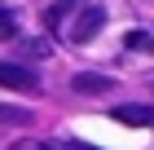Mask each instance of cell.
Here are the masks:
<instances>
[{
  "mask_svg": "<svg viewBox=\"0 0 154 150\" xmlns=\"http://www.w3.org/2000/svg\"><path fill=\"white\" fill-rule=\"evenodd\" d=\"M101 27H106V9L101 5H84V9H75V22L66 27V40L71 44H88Z\"/></svg>",
  "mask_w": 154,
  "mask_h": 150,
  "instance_id": "1",
  "label": "cell"
},
{
  "mask_svg": "<svg viewBox=\"0 0 154 150\" xmlns=\"http://www.w3.org/2000/svg\"><path fill=\"white\" fill-rule=\"evenodd\" d=\"M0 84L5 88H22V93H40V75L22 62H0Z\"/></svg>",
  "mask_w": 154,
  "mask_h": 150,
  "instance_id": "2",
  "label": "cell"
},
{
  "mask_svg": "<svg viewBox=\"0 0 154 150\" xmlns=\"http://www.w3.org/2000/svg\"><path fill=\"white\" fill-rule=\"evenodd\" d=\"M71 88L84 93V97H101V93L115 88V80L110 75H97V71H79V75H71Z\"/></svg>",
  "mask_w": 154,
  "mask_h": 150,
  "instance_id": "3",
  "label": "cell"
},
{
  "mask_svg": "<svg viewBox=\"0 0 154 150\" xmlns=\"http://www.w3.org/2000/svg\"><path fill=\"white\" fill-rule=\"evenodd\" d=\"M115 115V124H128V128H154V106H141V102H128V106H115L110 110Z\"/></svg>",
  "mask_w": 154,
  "mask_h": 150,
  "instance_id": "4",
  "label": "cell"
},
{
  "mask_svg": "<svg viewBox=\"0 0 154 150\" xmlns=\"http://www.w3.org/2000/svg\"><path fill=\"white\" fill-rule=\"evenodd\" d=\"M75 9H79L75 0H53V5L44 9V27L48 31H66V18H71Z\"/></svg>",
  "mask_w": 154,
  "mask_h": 150,
  "instance_id": "5",
  "label": "cell"
},
{
  "mask_svg": "<svg viewBox=\"0 0 154 150\" xmlns=\"http://www.w3.org/2000/svg\"><path fill=\"white\" fill-rule=\"evenodd\" d=\"M13 35H18V18H13V9L0 5V40H13Z\"/></svg>",
  "mask_w": 154,
  "mask_h": 150,
  "instance_id": "6",
  "label": "cell"
},
{
  "mask_svg": "<svg viewBox=\"0 0 154 150\" xmlns=\"http://www.w3.org/2000/svg\"><path fill=\"white\" fill-rule=\"evenodd\" d=\"M22 53H26V58H48L53 44H48V40H22Z\"/></svg>",
  "mask_w": 154,
  "mask_h": 150,
  "instance_id": "7",
  "label": "cell"
},
{
  "mask_svg": "<svg viewBox=\"0 0 154 150\" xmlns=\"http://www.w3.org/2000/svg\"><path fill=\"white\" fill-rule=\"evenodd\" d=\"M0 119H9V124H31V110H22V106H0Z\"/></svg>",
  "mask_w": 154,
  "mask_h": 150,
  "instance_id": "8",
  "label": "cell"
},
{
  "mask_svg": "<svg viewBox=\"0 0 154 150\" xmlns=\"http://www.w3.org/2000/svg\"><path fill=\"white\" fill-rule=\"evenodd\" d=\"M9 150H62V146H48V141H40V137H22V141H13Z\"/></svg>",
  "mask_w": 154,
  "mask_h": 150,
  "instance_id": "9",
  "label": "cell"
},
{
  "mask_svg": "<svg viewBox=\"0 0 154 150\" xmlns=\"http://www.w3.org/2000/svg\"><path fill=\"white\" fill-rule=\"evenodd\" d=\"M150 44H154V40H150L145 31H132V35H128V49H150Z\"/></svg>",
  "mask_w": 154,
  "mask_h": 150,
  "instance_id": "10",
  "label": "cell"
},
{
  "mask_svg": "<svg viewBox=\"0 0 154 150\" xmlns=\"http://www.w3.org/2000/svg\"><path fill=\"white\" fill-rule=\"evenodd\" d=\"M66 150H97V146H84V141H71Z\"/></svg>",
  "mask_w": 154,
  "mask_h": 150,
  "instance_id": "11",
  "label": "cell"
}]
</instances>
